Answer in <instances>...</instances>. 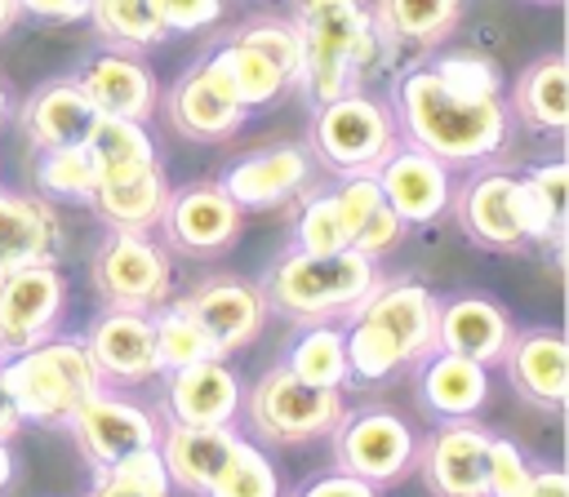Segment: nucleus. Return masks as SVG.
<instances>
[{"instance_id": "nucleus-45", "label": "nucleus", "mask_w": 569, "mask_h": 497, "mask_svg": "<svg viewBox=\"0 0 569 497\" xmlns=\"http://www.w3.org/2000/svg\"><path fill=\"white\" fill-rule=\"evenodd\" d=\"M400 231H405V222L391 213V204H378V209L360 222V231L351 235V248L365 253V257H378V253H387V248L400 240Z\"/></svg>"}, {"instance_id": "nucleus-10", "label": "nucleus", "mask_w": 569, "mask_h": 497, "mask_svg": "<svg viewBox=\"0 0 569 497\" xmlns=\"http://www.w3.org/2000/svg\"><path fill=\"white\" fill-rule=\"evenodd\" d=\"M338 466L365 484H391L400 479L413 457H418V439L409 430L405 417L387 413V408H373V413H360L351 417L347 426L338 422Z\"/></svg>"}, {"instance_id": "nucleus-24", "label": "nucleus", "mask_w": 569, "mask_h": 497, "mask_svg": "<svg viewBox=\"0 0 569 497\" xmlns=\"http://www.w3.org/2000/svg\"><path fill=\"white\" fill-rule=\"evenodd\" d=\"M89 200L111 231H151L164 213L169 182H164L160 164H138V169L98 178Z\"/></svg>"}, {"instance_id": "nucleus-20", "label": "nucleus", "mask_w": 569, "mask_h": 497, "mask_svg": "<svg viewBox=\"0 0 569 497\" xmlns=\"http://www.w3.org/2000/svg\"><path fill=\"white\" fill-rule=\"evenodd\" d=\"M164 404L178 426H231L240 413V382L222 359H200L173 368Z\"/></svg>"}, {"instance_id": "nucleus-50", "label": "nucleus", "mask_w": 569, "mask_h": 497, "mask_svg": "<svg viewBox=\"0 0 569 497\" xmlns=\"http://www.w3.org/2000/svg\"><path fill=\"white\" fill-rule=\"evenodd\" d=\"M18 430H22V413H18L13 395H9V386L0 382V439H13Z\"/></svg>"}, {"instance_id": "nucleus-28", "label": "nucleus", "mask_w": 569, "mask_h": 497, "mask_svg": "<svg viewBox=\"0 0 569 497\" xmlns=\"http://www.w3.org/2000/svg\"><path fill=\"white\" fill-rule=\"evenodd\" d=\"M489 399V373L480 359L453 355V351H436L422 368V408L436 413L440 422H458V417H476Z\"/></svg>"}, {"instance_id": "nucleus-16", "label": "nucleus", "mask_w": 569, "mask_h": 497, "mask_svg": "<svg viewBox=\"0 0 569 497\" xmlns=\"http://www.w3.org/2000/svg\"><path fill=\"white\" fill-rule=\"evenodd\" d=\"M307 178H311V155L302 146L284 142V146H267L258 155L236 160L218 186L240 209H271V204H284L289 195H298L307 186Z\"/></svg>"}, {"instance_id": "nucleus-46", "label": "nucleus", "mask_w": 569, "mask_h": 497, "mask_svg": "<svg viewBox=\"0 0 569 497\" xmlns=\"http://www.w3.org/2000/svg\"><path fill=\"white\" fill-rule=\"evenodd\" d=\"M525 182L538 191V200L565 222V200H569V169H565V160H547V164H533L529 173H525Z\"/></svg>"}, {"instance_id": "nucleus-6", "label": "nucleus", "mask_w": 569, "mask_h": 497, "mask_svg": "<svg viewBox=\"0 0 569 497\" xmlns=\"http://www.w3.org/2000/svg\"><path fill=\"white\" fill-rule=\"evenodd\" d=\"M342 390L333 386H311L293 377L284 364L271 368L253 390H249V422L262 439L276 444H302L316 435H329L342 422Z\"/></svg>"}, {"instance_id": "nucleus-35", "label": "nucleus", "mask_w": 569, "mask_h": 497, "mask_svg": "<svg viewBox=\"0 0 569 497\" xmlns=\"http://www.w3.org/2000/svg\"><path fill=\"white\" fill-rule=\"evenodd\" d=\"M156 328V355H160V368H187V364H200V359H222L218 346L209 342V333L196 324V315L178 302L169 311H160L151 320Z\"/></svg>"}, {"instance_id": "nucleus-7", "label": "nucleus", "mask_w": 569, "mask_h": 497, "mask_svg": "<svg viewBox=\"0 0 569 497\" xmlns=\"http://www.w3.org/2000/svg\"><path fill=\"white\" fill-rule=\"evenodd\" d=\"M311 146L338 173H373L378 160L396 146V129H391V115L373 98L347 89V93L320 102Z\"/></svg>"}, {"instance_id": "nucleus-47", "label": "nucleus", "mask_w": 569, "mask_h": 497, "mask_svg": "<svg viewBox=\"0 0 569 497\" xmlns=\"http://www.w3.org/2000/svg\"><path fill=\"white\" fill-rule=\"evenodd\" d=\"M298 497H378V493H373V484H365V479L338 470V475H320V479H311Z\"/></svg>"}, {"instance_id": "nucleus-42", "label": "nucleus", "mask_w": 569, "mask_h": 497, "mask_svg": "<svg viewBox=\"0 0 569 497\" xmlns=\"http://www.w3.org/2000/svg\"><path fill=\"white\" fill-rule=\"evenodd\" d=\"M529 462L511 439H493L489 435V466H485V497H516L529 479Z\"/></svg>"}, {"instance_id": "nucleus-49", "label": "nucleus", "mask_w": 569, "mask_h": 497, "mask_svg": "<svg viewBox=\"0 0 569 497\" xmlns=\"http://www.w3.org/2000/svg\"><path fill=\"white\" fill-rule=\"evenodd\" d=\"M516 497H569V475L556 470V466L529 470V479H525V488H520Z\"/></svg>"}, {"instance_id": "nucleus-15", "label": "nucleus", "mask_w": 569, "mask_h": 497, "mask_svg": "<svg viewBox=\"0 0 569 497\" xmlns=\"http://www.w3.org/2000/svg\"><path fill=\"white\" fill-rule=\"evenodd\" d=\"M182 306L209 333L218 355H231V351L249 346L262 333V320H267V297L244 280H209Z\"/></svg>"}, {"instance_id": "nucleus-33", "label": "nucleus", "mask_w": 569, "mask_h": 497, "mask_svg": "<svg viewBox=\"0 0 569 497\" xmlns=\"http://www.w3.org/2000/svg\"><path fill=\"white\" fill-rule=\"evenodd\" d=\"M284 368H289L293 377L311 382V386H333V390H342V382L351 377V368H347V342H342V333L316 320L311 328H302V333L293 337Z\"/></svg>"}, {"instance_id": "nucleus-43", "label": "nucleus", "mask_w": 569, "mask_h": 497, "mask_svg": "<svg viewBox=\"0 0 569 497\" xmlns=\"http://www.w3.org/2000/svg\"><path fill=\"white\" fill-rule=\"evenodd\" d=\"M329 195H333L338 217H342V226H347V244H351V235L360 231V222H365L378 204H387L373 173H347V182H342L338 191H329Z\"/></svg>"}, {"instance_id": "nucleus-37", "label": "nucleus", "mask_w": 569, "mask_h": 497, "mask_svg": "<svg viewBox=\"0 0 569 497\" xmlns=\"http://www.w3.org/2000/svg\"><path fill=\"white\" fill-rule=\"evenodd\" d=\"M93 160L80 146H40V160H36V186L44 195H58V200H89L93 195Z\"/></svg>"}, {"instance_id": "nucleus-22", "label": "nucleus", "mask_w": 569, "mask_h": 497, "mask_svg": "<svg viewBox=\"0 0 569 497\" xmlns=\"http://www.w3.org/2000/svg\"><path fill=\"white\" fill-rule=\"evenodd\" d=\"M76 84L93 102L98 115H124V120H147L156 106V75L129 58V53H93Z\"/></svg>"}, {"instance_id": "nucleus-23", "label": "nucleus", "mask_w": 569, "mask_h": 497, "mask_svg": "<svg viewBox=\"0 0 569 497\" xmlns=\"http://www.w3.org/2000/svg\"><path fill=\"white\" fill-rule=\"evenodd\" d=\"M507 342H511V315L489 297H453L436 315V351L493 364L502 359Z\"/></svg>"}, {"instance_id": "nucleus-30", "label": "nucleus", "mask_w": 569, "mask_h": 497, "mask_svg": "<svg viewBox=\"0 0 569 497\" xmlns=\"http://www.w3.org/2000/svg\"><path fill=\"white\" fill-rule=\"evenodd\" d=\"M462 18V0H378V36L409 49L440 44Z\"/></svg>"}, {"instance_id": "nucleus-36", "label": "nucleus", "mask_w": 569, "mask_h": 497, "mask_svg": "<svg viewBox=\"0 0 569 497\" xmlns=\"http://www.w3.org/2000/svg\"><path fill=\"white\" fill-rule=\"evenodd\" d=\"M89 18L107 40L129 44V49H147L169 36L160 27L151 0H89Z\"/></svg>"}, {"instance_id": "nucleus-18", "label": "nucleus", "mask_w": 569, "mask_h": 497, "mask_svg": "<svg viewBox=\"0 0 569 497\" xmlns=\"http://www.w3.org/2000/svg\"><path fill=\"white\" fill-rule=\"evenodd\" d=\"M89 355L102 377L111 382H147L160 373L156 355V328L147 311H107L89 333Z\"/></svg>"}, {"instance_id": "nucleus-54", "label": "nucleus", "mask_w": 569, "mask_h": 497, "mask_svg": "<svg viewBox=\"0 0 569 497\" xmlns=\"http://www.w3.org/2000/svg\"><path fill=\"white\" fill-rule=\"evenodd\" d=\"M538 4H560V0H538Z\"/></svg>"}, {"instance_id": "nucleus-40", "label": "nucleus", "mask_w": 569, "mask_h": 497, "mask_svg": "<svg viewBox=\"0 0 569 497\" xmlns=\"http://www.w3.org/2000/svg\"><path fill=\"white\" fill-rule=\"evenodd\" d=\"M236 40L253 44L258 53H267L284 80H298V67H302V40H298V27L293 22H276V18H262V22H249L244 31H236Z\"/></svg>"}, {"instance_id": "nucleus-34", "label": "nucleus", "mask_w": 569, "mask_h": 497, "mask_svg": "<svg viewBox=\"0 0 569 497\" xmlns=\"http://www.w3.org/2000/svg\"><path fill=\"white\" fill-rule=\"evenodd\" d=\"M169 493H173V479L164 470L160 448H138V453L102 466L89 488V497H169Z\"/></svg>"}, {"instance_id": "nucleus-29", "label": "nucleus", "mask_w": 569, "mask_h": 497, "mask_svg": "<svg viewBox=\"0 0 569 497\" xmlns=\"http://www.w3.org/2000/svg\"><path fill=\"white\" fill-rule=\"evenodd\" d=\"M516 111L529 129L538 133H565L569 124V71L560 53H547L538 62H529L516 80Z\"/></svg>"}, {"instance_id": "nucleus-27", "label": "nucleus", "mask_w": 569, "mask_h": 497, "mask_svg": "<svg viewBox=\"0 0 569 497\" xmlns=\"http://www.w3.org/2000/svg\"><path fill=\"white\" fill-rule=\"evenodd\" d=\"M93 120H98V111L76 80H53V84L36 89L22 106V129L36 146H80L89 138Z\"/></svg>"}, {"instance_id": "nucleus-19", "label": "nucleus", "mask_w": 569, "mask_h": 497, "mask_svg": "<svg viewBox=\"0 0 569 497\" xmlns=\"http://www.w3.org/2000/svg\"><path fill=\"white\" fill-rule=\"evenodd\" d=\"M485 466H489V435L467 417L445 422L427 444V488L436 497H485Z\"/></svg>"}, {"instance_id": "nucleus-38", "label": "nucleus", "mask_w": 569, "mask_h": 497, "mask_svg": "<svg viewBox=\"0 0 569 497\" xmlns=\"http://www.w3.org/2000/svg\"><path fill=\"white\" fill-rule=\"evenodd\" d=\"M204 497H280V475H276V466L249 439H240L231 462L204 488Z\"/></svg>"}, {"instance_id": "nucleus-55", "label": "nucleus", "mask_w": 569, "mask_h": 497, "mask_svg": "<svg viewBox=\"0 0 569 497\" xmlns=\"http://www.w3.org/2000/svg\"><path fill=\"white\" fill-rule=\"evenodd\" d=\"M0 359H4V355H0Z\"/></svg>"}, {"instance_id": "nucleus-9", "label": "nucleus", "mask_w": 569, "mask_h": 497, "mask_svg": "<svg viewBox=\"0 0 569 497\" xmlns=\"http://www.w3.org/2000/svg\"><path fill=\"white\" fill-rule=\"evenodd\" d=\"M67 288L53 262L0 271V355H18L44 342L62 315Z\"/></svg>"}, {"instance_id": "nucleus-11", "label": "nucleus", "mask_w": 569, "mask_h": 497, "mask_svg": "<svg viewBox=\"0 0 569 497\" xmlns=\"http://www.w3.org/2000/svg\"><path fill=\"white\" fill-rule=\"evenodd\" d=\"M67 426H71L80 453L93 462V470H102V466H111L138 448L160 444V426L142 404H129V399H116L102 390L93 399H84Z\"/></svg>"}, {"instance_id": "nucleus-5", "label": "nucleus", "mask_w": 569, "mask_h": 497, "mask_svg": "<svg viewBox=\"0 0 569 497\" xmlns=\"http://www.w3.org/2000/svg\"><path fill=\"white\" fill-rule=\"evenodd\" d=\"M378 284V266L373 257L356 253L351 244L338 253H302L293 248L289 257H280L267 275V297L276 311H284L289 320H333V315H351L369 288Z\"/></svg>"}, {"instance_id": "nucleus-13", "label": "nucleus", "mask_w": 569, "mask_h": 497, "mask_svg": "<svg viewBox=\"0 0 569 497\" xmlns=\"http://www.w3.org/2000/svg\"><path fill=\"white\" fill-rule=\"evenodd\" d=\"M169 120L182 138L191 142H218L227 133L240 129L244 106L227 80V71L218 67V58L209 53L204 62H196L169 93Z\"/></svg>"}, {"instance_id": "nucleus-21", "label": "nucleus", "mask_w": 569, "mask_h": 497, "mask_svg": "<svg viewBox=\"0 0 569 497\" xmlns=\"http://www.w3.org/2000/svg\"><path fill=\"white\" fill-rule=\"evenodd\" d=\"M507 377L511 386L542 404V408H560L565 404V390H569V346L556 328H529V333H511L507 351Z\"/></svg>"}, {"instance_id": "nucleus-26", "label": "nucleus", "mask_w": 569, "mask_h": 497, "mask_svg": "<svg viewBox=\"0 0 569 497\" xmlns=\"http://www.w3.org/2000/svg\"><path fill=\"white\" fill-rule=\"evenodd\" d=\"M236 444H240V435L231 426H173L156 448L178 488L204 493L218 479V470L231 462Z\"/></svg>"}, {"instance_id": "nucleus-32", "label": "nucleus", "mask_w": 569, "mask_h": 497, "mask_svg": "<svg viewBox=\"0 0 569 497\" xmlns=\"http://www.w3.org/2000/svg\"><path fill=\"white\" fill-rule=\"evenodd\" d=\"M213 58L227 71V80H231V89H236V98H240L244 111L271 106L284 93V84H289L284 71L267 53H258L253 44H244V40H227L222 49H213Z\"/></svg>"}, {"instance_id": "nucleus-4", "label": "nucleus", "mask_w": 569, "mask_h": 497, "mask_svg": "<svg viewBox=\"0 0 569 497\" xmlns=\"http://www.w3.org/2000/svg\"><path fill=\"white\" fill-rule=\"evenodd\" d=\"M0 382L9 386L22 422L67 426L84 399L102 390V373L84 342L76 337H44L9 359H0Z\"/></svg>"}, {"instance_id": "nucleus-8", "label": "nucleus", "mask_w": 569, "mask_h": 497, "mask_svg": "<svg viewBox=\"0 0 569 497\" xmlns=\"http://www.w3.org/2000/svg\"><path fill=\"white\" fill-rule=\"evenodd\" d=\"M169 253L147 231H116L93 257V284L116 311H151L169 297Z\"/></svg>"}, {"instance_id": "nucleus-53", "label": "nucleus", "mask_w": 569, "mask_h": 497, "mask_svg": "<svg viewBox=\"0 0 569 497\" xmlns=\"http://www.w3.org/2000/svg\"><path fill=\"white\" fill-rule=\"evenodd\" d=\"M4 111H9V98H4V84H0V120H4Z\"/></svg>"}, {"instance_id": "nucleus-39", "label": "nucleus", "mask_w": 569, "mask_h": 497, "mask_svg": "<svg viewBox=\"0 0 569 497\" xmlns=\"http://www.w3.org/2000/svg\"><path fill=\"white\" fill-rule=\"evenodd\" d=\"M293 244L302 253H338V248H347V226L338 217L333 195L307 200V209L298 213V226H293Z\"/></svg>"}, {"instance_id": "nucleus-52", "label": "nucleus", "mask_w": 569, "mask_h": 497, "mask_svg": "<svg viewBox=\"0 0 569 497\" xmlns=\"http://www.w3.org/2000/svg\"><path fill=\"white\" fill-rule=\"evenodd\" d=\"M13 18H18V0H0V36L13 27Z\"/></svg>"}, {"instance_id": "nucleus-12", "label": "nucleus", "mask_w": 569, "mask_h": 497, "mask_svg": "<svg viewBox=\"0 0 569 497\" xmlns=\"http://www.w3.org/2000/svg\"><path fill=\"white\" fill-rule=\"evenodd\" d=\"M378 191L382 200L391 204V213L409 226V222H436L449 200H453V186H449V164H440L436 155H427L422 146H391L378 169Z\"/></svg>"}, {"instance_id": "nucleus-2", "label": "nucleus", "mask_w": 569, "mask_h": 497, "mask_svg": "<svg viewBox=\"0 0 569 497\" xmlns=\"http://www.w3.org/2000/svg\"><path fill=\"white\" fill-rule=\"evenodd\" d=\"M351 315L356 324L342 333V342H347V368L360 382H382L409 359L436 351L440 302L431 297L427 284H413V280L373 284Z\"/></svg>"}, {"instance_id": "nucleus-25", "label": "nucleus", "mask_w": 569, "mask_h": 497, "mask_svg": "<svg viewBox=\"0 0 569 497\" xmlns=\"http://www.w3.org/2000/svg\"><path fill=\"white\" fill-rule=\"evenodd\" d=\"M62 248V222L58 213L36 195L0 191V271L53 262Z\"/></svg>"}, {"instance_id": "nucleus-41", "label": "nucleus", "mask_w": 569, "mask_h": 497, "mask_svg": "<svg viewBox=\"0 0 569 497\" xmlns=\"http://www.w3.org/2000/svg\"><path fill=\"white\" fill-rule=\"evenodd\" d=\"M431 71H436L449 89L471 93V98H493V93H502L493 62H485L480 53H445V58L431 62Z\"/></svg>"}, {"instance_id": "nucleus-1", "label": "nucleus", "mask_w": 569, "mask_h": 497, "mask_svg": "<svg viewBox=\"0 0 569 497\" xmlns=\"http://www.w3.org/2000/svg\"><path fill=\"white\" fill-rule=\"evenodd\" d=\"M396 115L413 146L436 155L440 164H476L507 142V102L471 98L449 89L431 67H413L396 84Z\"/></svg>"}, {"instance_id": "nucleus-48", "label": "nucleus", "mask_w": 569, "mask_h": 497, "mask_svg": "<svg viewBox=\"0 0 569 497\" xmlns=\"http://www.w3.org/2000/svg\"><path fill=\"white\" fill-rule=\"evenodd\" d=\"M18 13H31L40 22H80L89 18V0H18Z\"/></svg>"}, {"instance_id": "nucleus-17", "label": "nucleus", "mask_w": 569, "mask_h": 497, "mask_svg": "<svg viewBox=\"0 0 569 497\" xmlns=\"http://www.w3.org/2000/svg\"><path fill=\"white\" fill-rule=\"evenodd\" d=\"M462 231L485 248H525V204H520V178L511 173H480L462 200H458Z\"/></svg>"}, {"instance_id": "nucleus-51", "label": "nucleus", "mask_w": 569, "mask_h": 497, "mask_svg": "<svg viewBox=\"0 0 569 497\" xmlns=\"http://www.w3.org/2000/svg\"><path fill=\"white\" fill-rule=\"evenodd\" d=\"M9 479H13V457H9V439H0V493L9 488Z\"/></svg>"}, {"instance_id": "nucleus-14", "label": "nucleus", "mask_w": 569, "mask_h": 497, "mask_svg": "<svg viewBox=\"0 0 569 497\" xmlns=\"http://www.w3.org/2000/svg\"><path fill=\"white\" fill-rule=\"evenodd\" d=\"M164 235L182 253H218L240 231V204L218 182H196L164 200Z\"/></svg>"}, {"instance_id": "nucleus-31", "label": "nucleus", "mask_w": 569, "mask_h": 497, "mask_svg": "<svg viewBox=\"0 0 569 497\" xmlns=\"http://www.w3.org/2000/svg\"><path fill=\"white\" fill-rule=\"evenodd\" d=\"M84 151H89L98 178L124 173L138 164H156V142L147 133V120H124V115H98L84 138Z\"/></svg>"}, {"instance_id": "nucleus-3", "label": "nucleus", "mask_w": 569, "mask_h": 497, "mask_svg": "<svg viewBox=\"0 0 569 497\" xmlns=\"http://www.w3.org/2000/svg\"><path fill=\"white\" fill-rule=\"evenodd\" d=\"M293 27L302 40L298 80L316 102L347 93L351 80L378 62L382 36L360 0H293Z\"/></svg>"}, {"instance_id": "nucleus-44", "label": "nucleus", "mask_w": 569, "mask_h": 497, "mask_svg": "<svg viewBox=\"0 0 569 497\" xmlns=\"http://www.w3.org/2000/svg\"><path fill=\"white\" fill-rule=\"evenodd\" d=\"M151 9L164 31H204L222 13V0H151Z\"/></svg>"}]
</instances>
